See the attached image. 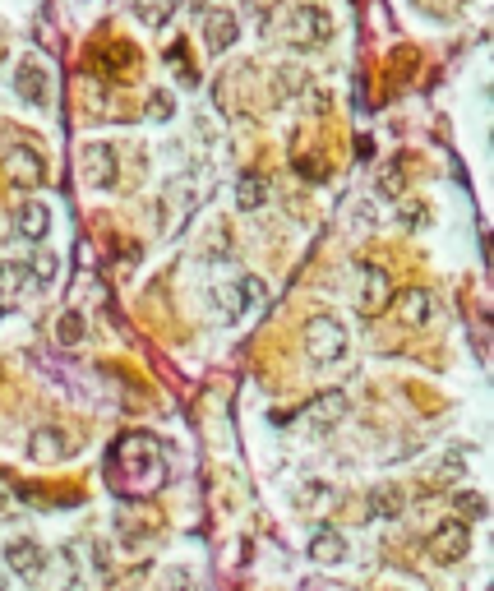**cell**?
<instances>
[{
  "label": "cell",
  "mask_w": 494,
  "mask_h": 591,
  "mask_svg": "<svg viewBox=\"0 0 494 591\" xmlns=\"http://www.w3.org/2000/svg\"><path fill=\"white\" fill-rule=\"evenodd\" d=\"M79 171H84V185L111 190V185H116V153H111L107 144H88L84 157H79Z\"/></svg>",
  "instance_id": "obj_8"
},
{
  "label": "cell",
  "mask_w": 494,
  "mask_h": 591,
  "mask_svg": "<svg viewBox=\"0 0 494 591\" xmlns=\"http://www.w3.org/2000/svg\"><path fill=\"white\" fill-rule=\"evenodd\" d=\"M42 176H47V162L37 157V148H10L5 153V181L14 185V190H37L42 185Z\"/></svg>",
  "instance_id": "obj_5"
},
{
  "label": "cell",
  "mask_w": 494,
  "mask_h": 591,
  "mask_svg": "<svg viewBox=\"0 0 494 591\" xmlns=\"http://www.w3.org/2000/svg\"><path fill=\"white\" fill-rule=\"evenodd\" d=\"M347 347H351V338H347V324H342V319H333V314H310V319H305V356H310L314 365L342 361Z\"/></svg>",
  "instance_id": "obj_1"
},
{
  "label": "cell",
  "mask_w": 494,
  "mask_h": 591,
  "mask_svg": "<svg viewBox=\"0 0 494 591\" xmlns=\"http://www.w3.org/2000/svg\"><path fill=\"white\" fill-rule=\"evenodd\" d=\"M28 458H33V462L70 458V435H65L61 425H37L33 435H28Z\"/></svg>",
  "instance_id": "obj_10"
},
{
  "label": "cell",
  "mask_w": 494,
  "mask_h": 591,
  "mask_svg": "<svg viewBox=\"0 0 494 591\" xmlns=\"http://www.w3.org/2000/svg\"><path fill=\"white\" fill-rule=\"evenodd\" d=\"M24 282H28V268L24 264H0V301H5V296H19Z\"/></svg>",
  "instance_id": "obj_21"
},
{
  "label": "cell",
  "mask_w": 494,
  "mask_h": 591,
  "mask_svg": "<svg viewBox=\"0 0 494 591\" xmlns=\"http://www.w3.org/2000/svg\"><path fill=\"white\" fill-rule=\"evenodd\" d=\"M14 84H19V93H24L28 102H37V107H47L51 88H47V79H42V70H37V65H24V70H19V79H14Z\"/></svg>",
  "instance_id": "obj_17"
},
{
  "label": "cell",
  "mask_w": 494,
  "mask_h": 591,
  "mask_svg": "<svg viewBox=\"0 0 494 591\" xmlns=\"http://www.w3.org/2000/svg\"><path fill=\"white\" fill-rule=\"evenodd\" d=\"M56 342H61V347H79V342H84V314L65 310L61 319H56Z\"/></svg>",
  "instance_id": "obj_20"
},
{
  "label": "cell",
  "mask_w": 494,
  "mask_h": 591,
  "mask_svg": "<svg viewBox=\"0 0 494 591\" xmlns=\"http://www.w3.org/2000/svg\"><path fill=\"white\" fill-rule=\"evenodd\" d=\"M37 564H42V550H37V541H28V536H14V541H5V568H10V573H19V578H33Z\"/></svg>",
  "instance_id": "obj_13"
},
{
  "label": "cell",
  "mask_w": 494,
  "mask_h": 591,
  "mask_svg": "<svg viewBox=\"0 0 494 591\" xmlns=\"http://www.w3.org/2000/svg\"><path fill=\"white\" fill-rule=\"evenodd\" d=\"M190 5H204V0H190Z\"/></svg>",
  "instance_id": "obj_30"
},
{
  "label": "cell",
  "mask_w": 494,
  "mask_h": 591,
  "mask_svg": "<svg viewBox=\"0 0 494 591\" xmlns=\"http://www.w3.org/2000/svg\"><path fill=\"white\" fill-rule=\"evenodd\" d=\"M462 513H467V518H481V513H485L481 495H462ZM467 518H462V522H467Z\"/></svg>",
  "instance_id": "obj_28"
},
{
  "label": "cell",
  "mask_w": 494,
  "mask_h": 591,
  "mask_svg": "<svg viewBox=\"0 0 494 591\" xmlns=\"http://www.w3.org/2000/svg\"><path fill=\"white\" fill-rule=\"evenodd\" d=\"M14 231L24 236V241H47L51 231V208L47 204H24L14 213Z\"/></svg>",
  "instance_id": "obj_15"
},
{
  "label": "cell",
  "mask_w": 494,
  "mask_h": 591,
  "mask_svg": "<svg viewBox=\"0 0 494 591\" xmlns=\"http://www.w3.org/2000/svg\"><path fill=\"white\" fill-rule=\"evenodd\" d=\"M361 314H379L393 305V278L379 264H361V296H356Z\"/></svg>",
  "instance_id": "obj_6"
},
{
  "label": "cell",
  "mask_w": 494,
  "mask_h": 591,
  "mask_svg": "<svg viewBox=\"0 0 494 591\" xmlns=\"http://www.w3.org/2000/svg\"><path fill=\"white\" fill-rule=\"evenodd\" d=\"M467 471V462H462V453H448L444 467H439V476H462Z\"/></svg>",
  "instance_id": "obj_27"
},
{
  "label": "cell",
  "mask_w": 494,
  "mask_h": 591,
  "mask_svg": "<svg viewBox=\"0 0 494 591\" xmlns=\"http://www.w3.org/2000/svg\"><path fill=\"white\" fill-rule=\"evenodd\" d=\"M384 194H402V171H398V162H388L384 167V185H379Z\"/></svg>",
  "instance_id": "obj_24"
},
{
  "label": "cell",
  "mask_w": 494,
  "mask_h": 591,
  "mask_svg": "<svg viewBox=\"0 0 494 591\" xmlns=\"http://www.w3.org/2000/svg\"><path fill=\"white\" fill-rule=\"evenodd\" d=\"M310 559L314 564H342L347 559V536L333 527H319L310 536Z\"/></svg>",
  "instance_id": "obj_14"
},
{
  "label": "cell",
  "mask_w": 494,
  "mask_h": 591,
  "mask_svg": "<svg viewBox=\"0 0 494 591\" xmlns=\"http://www.w3.org/2000/svg\"><path fill=\"white\" fill-rule=\"evenodd\" d=\"M282 37H287L291 47H324L328 37H333V19L319 5H296L282 19Z\"/></svg>",
  "instance_id": "obj_2"
},
{
  "label": "cell",
  "mask_w": 494,
  "mask_h": 591,
  "mask_svg": "<svg viewBox=\"0 0 494 591\" xmlns=\"http://www.w3.org/2000/svg\"><path fill=\"white\" fill-rule=\"evenodd\" d=\"M130 10H134V19H139V24L162 28V24H171V14H176V0H130Z\"/></svg>",
  "instance_id": "obj_16"
},
{
  "label": "cell",
  "mask_w": 494,
  "mask_h": 591,
  "mask_svg": "<svg viewBox=\"0 0 494 591\" xmlns=\"http://www.w3.org/2000/svg\"><path fill=\"white\" fill-rule=\"evenodd\" d=\"M402 513V490L384 485V490H370V518H398Z\"/></svg>",
  "instance_id": "obj_19"
},
{
  "label": "cell",
  "mask_w": 494,
  "mask_h": 591,
  "mask_svg": "<svg viewBox=\"0 0 494 591\" xmlns=\"http://www.w3.org/2000/svg\"><path fill=\"white\" fill-rule=\"evenodd\" d=\"M148 116L167 121V116H171V93H153V102H148Z\"/></svg>",
  "instance_id": "obj_25"
},
{
  "label": "cell",
  "mask_w": 494,
  "mask_h": 591,
  "mask_svg": "<svg viewBox=\"0 0 494 591\" xmlns=\"http://www.w3.org/2000/svg\"><path fill=\"white\" fill-rule=\"evenodd\" d=\"M342 416H347V398H342V393H319V398L301 411V425L314 430V435H324V430H333Z\"/></svg>",
  "instance_id": "obj_9"
},
{
  "label": "cell",
  "mask_w": 494,
  "mask_h": 591,
  "mask_svg": "<svg viewBox=\"0 0 494 591\" xmlns=\"http://www.w3.org/2000/svg\"><path fill=\"white\" fill-rule=\"evenodd\" d=\"M0 591H10V573H0Z\"/></svg>",
  "instance_id": "obj_29"
},
{
  "label": "cell",
  "mask_w": 494,
  "mask_h": 591,
  "mask_svg": "<svg viewBox=\"0 0 494 591\" xmlns=\"http://www.w3.org/2000/svg\"><path fill=\"white\" fill-rule=\"evenodd\" d=\"M236 37H241V24H236V14H231V10H208V19H204V42H208V51H213V56H222V51H227Z\"/></svg>",
  "instance_id": "obj_12"
},
{
  "label": "cell",
  "mask_w": 494,
  "mask_h": 591,
  "mask_svg": "<svg viewBox=\"0 0 494 591\" xmlns=\"http://www.w3.org/2000/svg\"><path fill=\"white\" fill-rule=\"evenodd\" d=\"M79 573H74V555L70 550H51L42 555V564L33 568V578H28V591H74Z\"/></svg>",
  "instance_id": "obj_3"
},
{
  "label": "cell",
  "mask_w": 494,
  "mask_h": 591,
  "mask_svg": "<svg viewBox=\"0 0 494 591\" xmlns=\"http://www.w3.org/2000/svg\"><path fill=\"white\" fill-rule=\"evenodd\" d=\"M393 310H398V319L407 328H425L434 319V296L421 287H411V291H402V296H393Z\"/></svg>",
  "instance_id": "obj_11"
},
{
  "label": "cell",
  "mask_w": 494,
  "mask_h": 591,
  "mask_svg": "<svg viewBox=\"0 0 494 591\" xmlns=\"http://www.w3.org/2000/svg\"><path fill=\"white\" fill-rule=\"evenodd\" d=\"M328 499H333V490H328V485H319V481L301 490V508H305V513H319V508H328Z\"/></svg>",
  "instance_id": "obj_22"
},
{
  "label": "cell",
  "mask_w": 494,
  "mask_h": 591,
  "mask_svg": "<svg viewBox=\"0 0 494 591\" xmlns=\"http://www.w3.org/2000/svg\"><path fill=\"white\" fill-rule=\"evenodd\" d=\"M51 273H56V259H51V254L33 259V268H28V278H33V282H51Z\"/></svg>",
  "instance_id": "obj_23"
},
{
  "label": "cell",
  "mask_w": 494,
  "mask_h": 591,
  "mask_svg": "<svg viewBox=\"0 0 494 591\" xmlns=\"http://www.w3.org/2000/svg\"><path fill=\"white\" fill-rule=\"evenodd\" d=\"M268 199V181L259 176V171H245L241 185H236V204L241 208H259Z\"/></svg>",
  "instance_id": "obj_18"
},
{
  "label": "cell",
  "mask_w": 494,
  "mask_h": 591,
  "mask_svg": "<svg viewBox=\"0 0 494 591\" xmlns=\"http://www.w3.org/2000/svg\"><path fill=\"white\" fill-rule=\"evenodd\" d=\"M425 218H430V208H402V227H425Z\"/></svg>",
  "instance_id": "obj_26"
},
{
  "label": "cell",
  "mask_w": 494,
  "mask_h": 591,
  "mask_svg": "<svg viewBox=\"0 0 494 591\" xmlns=\"http://www.w3.org/2000/svg\"><path fill=\"white\" fill-rule=\"evenodd\" d=\"M264 301V282L259 278H241V282H231V287L217 291V305H222V319H241L245 310H254V305Z\"/></svg>",
  "instance_id": "obj_7"
},
{
  "label": "cell",
  "mask_w": 494,
  "mask_h": 591,
  "mask_svg": "<svg viewBox=\"0 0 494 591\" xmlns=\"http://www.w3.org/2000/svg\"><path fill=\"white\" fill-rule=\"evenodd\" d=\"M467 550H471V527L462 518H448L434 527V536H430L434 564H458V559H467Z\"/></svg>",
  "instance_id": "obj_4"
}]
</instances>
